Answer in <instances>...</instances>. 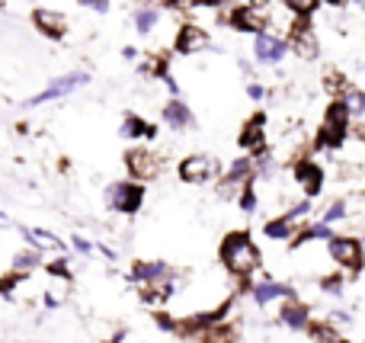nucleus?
I'll return each mask as SVG.
<instances>
[{"mask_svg":"<svg viewBox=\"0 0 365 343\" xmlns=\"http://www.w3.org/2000/svg\"><path fill=\"white\" fill-rule=\"evenodd\" d=\"M221 263H225L227 273L247 280V276H253L263 267V254H259V247L250 241V235L231 231V235L221 241Z\"/></svg>","mask_w":365,"mask_h":343,"instance_id":"nucleus-1","label":"nucleus"},{"mask_svg":"<svg viewBox=\"0 0 365 343\" xmlns=\"http://www.w3.org/2000/svg\"><path fill=\"white\" fill-rule=\"evenodd\" d=\"M349 122H353V116H349L346 103H343V100H334V103L327 106V116H324L321 145H324V148H340L343 141H346V135H349Z\"/></svg>","mask_w":365,"mask_h":343,"instance_id":"nucleus-2","label":"nucleus"},{"mask_svg":"<svg viewBox=\"0 0 365 343\" xmlns=\"http://www.w3.org/2000/svg\"><path fill=\"white\" fill-rule=\"evenodd\" d=\"M106 203H109V209L119 212V215H135V212L141 209V203H145V186H141L138 180L113 183L106 193Z\"/></svg>","mask_w":365,"mask_h":343,"instance_id":"nucleus-3","label":"nucleus"},{"mask_svg":"<svg viewBox=\"0 0 365 343\" xmlns=\"http://www.w3.org/2000/svg\"><path fill=\"white\" fill-rule=\"evenodd\" d=\"M327 254H330V260H334L340 270H359L362 260H365L362 241H356V237H349V235H334V237H330V241H327Z\"/></svg>","mask_w":365,"mask_h":343,"instance_id":"nucleus-4","label":"nucleus"},{"mask_svg":"<svg viewBox=\"0 0 365 343\" xmlns=\"http://www.w3.org/2000/svg\"><path fill=\"white\" fill-rule=\"evenodd\" d=\"M285 51H289V39L276 36V32L263 29L253 36V58H257V64L272 68V64H279L285 58Z\"/></svg>","mask_w":365,"mask_h":343,"instance_id":"nucleus-5","label":"nucleus"},{"mask_svg":"<svg viewBox=\"0 0 365 343\" xmlns=\"http://www.w3.org/2000/svg\"><path fill=\"white\" fill-rule=\"evenodd\" d=\"M83 83H90V74L87 71H71V74H61L55 77V81L48 83V87L42 90V93H36L29 100V106H42V103H51V100H61V96L74 93L77 87H83Z\"/></svg>","mask_w":365,"mask_h":343,"instance_id":"nucleus-6","label":"nucleus"},{"mask_svg":"<svg viewBox=\"0 0 365 343\" xmlns=\"http://www.w3.org/2000/svg\"><path fill=\"white\" fill-rule=\"evenodd\" d=\"M125 167L132 173V180H154L160 173V158L151 148H132L125 154Z\"/></svg>","mask_w":365,"mask_h":343,"instance_id":"nucleus-7","label":"nucleus"},{"mask_svg":"<svg viewBox=\"0 0 365 343\" xmlns=\"http://www.w3.org/2000/svg\"><path fill=\"white\" fill-rule=\"evenodd\" d=\"M218 173V164H215L212 154H192L180 164V180L182 183H208V180Z\"/></svg>","mask_w":365,"mask_h":343,"instance_id":"nucleus-8","label":"nucleus"},{"mask_svg":"<svg viewBox=\"0 0 365 343\" xmlns=\"http://www.w3.org/2000/svg\"><path fill=\"white\" fill-rule=\"evenodd\" d=\"M208 45H212V36H208V29H202L199 23H186V26H180L173 48H177L180 55H199V51H205Z\"/></svg>","mask_w":365,"mask_h":343,"instance_id":"nucleus-9","label":"nucleus"},{"mask_svg":"<svg viewBox=\"0 0 365 343\" xmlns=\"http://www.w3.org/2000/svg\"><path fill=\"white\" fill-rule=\"evenodd\" d=\"M231 26L237 32H263L266 29V4H247V6H237V10H231Z\"/></svg>","mask_w":365,"mask_h":343,"instance_id":"nucleus-10","label":"nucleus"},{"mask_svg":"<svg viewBox=\"0 0 365 343\" xmlns=\"http://www.w3.org/2000/svg\"><path fill=\"white\" fill-rule=\"evenodd\" d=\"M295 183L302 186V193L308 199L321 196V190H324V170H321V164H317V160H298V164H295Z\"/></svg>","mask_w":365,"mask_h":343,"instance_id":"nucleus-11","label":"nucleus"},{"mask_svg":"<svg viewBox=\"0 0 365 343\" xmlns=\"http://www.w3.org/2000/svg\"><path fill=\"white\" fill-rule=\"evenodd\" d=\"M32 23H36V29L42 32L45 39H64V32H68V19L58 10H48V6H38V10L32 13Z\"/></svg>","mask_w":365,"mask_h":343,"instance_id":"nucleus-12","label":"nucleus"},{"mask_svg":"<svg viewBox=\"0 0 365 343\" xmlns=\"http://www.w3.org/2000/svg\"><path fill=\"white\" fill-rule=\"evenodd\" d=\"M289 48L298 51L302 58H308V61H314L317 51H321V45H317V36H314V29H311V26L298 23V29L289 36Z\"/></svg>","mask_w":365,"mask_h":343,"instance_id":"nucleus-13","label":"nucleus"},{"mask_svg":"<svg viewBox=\"0 0 365 343\" xmlns=\"http://www.w3.org/2000/svg\"><path fill=\"white\" fill-rule=\"evenodd\" d=\"M167 276H170V267L164 260H145L138 267H132V282H138V286H158Z\"/></svg>","mask_w":365,"mask_h":343,"instance_id":"nucleus-14","label":"nucleus"},{"mask_svg":"<svg viewBox=\"0 0 365 343\" xmlns=\"http://www.w3.org/2000/svg\"><path fill=\"white\" fill-rule=\"evenodd\" d=\"M160 116H164V122L173 128V132H186V128H192V126H195V119H192V109H189L186 103L180 100V96H177V100H170V103H167V106H164V113H160Z\"/></svg>","mask_w":365,"mask_h":343,"instance_id":"nucleus-15","label":"nucleus"},{"mask_svg":"<svg viewBox=\"0 0 365 343\" xmlns=\"http://www.w3.org/2000/svg\"><path fill=\"white\" fill-rule=\"evenodd\" d=\"M279 321H282L285 327H292V331H308L311 327V312H308V305H302V302L285 299L282 312H279Z\"/></svg>","mask_w":365,"mask_h":343,"instance_id":"nucleus-16","label":"nucleus"},{"mask_svg":"<svg viewBox=\"0 0 365 343\" xmlns=\"http://www.w3.org/2000/svg\"><path fill=\"white\" fill-rule=\"evenodd\" d=\"M289 286H282V282H272V280H263V282H257L253 286V302H257L259 308L263 305H269V302H282V299H289Z\"/></svg>","mask_w":365,"mask_h":343,"instance_id":"nucleus-17","label":"nucleus"},{"mask_svg":"<svg viewBox=\"0 0 365 343\" xmlns=\"http://www.w3.org/2000/svg\"><path fill=\"white\" fill-rule=\"evenodd\" d=\"M240 148H247V151H259V148H266L263 116H253V119L244 126V132H240Z\"/></svg>","mask_w":365,"mask_h":343,"instance_id":"nucleus-18","label":"nucleus"},{"mask_svg":"<svg viewBox=\"0 0 365 343\" xmlns=\"http://www.w3.org/2000/svg\"><path fill=\"white\" fill-rule=\"evenodd\" d=\"M132 23H135V29H138L141 36H151V32L158 29V23H160V10L158 6H138V10L132 13Z\"/></svg>","mask_w":365,"mask_h":343,"instance_id":"nucleus-19","label":"nucleus"},{"mask_svg":"<svg viewBox=\"0 0 365 343\" xmlns=\"http://www.w3.org/2000/svg\"><path fill=\"white\" fill-rule=\"evenodd\" d=\"M119 135H122V138H154V135H158V128H154L151 122L138 119V116H125Z\"/></svg>","mask_w":365,"mask_h":343,"instance_id":"nucleus-20","label":"nucleus"},{"mask_svg":"<svg viewBox=\"0 0 365 343\" xmlns=\"http://www.w3.org/2000/svg\"><path fill=\"white\" fill-rule=\"evenodd\" d=\"M263 235L269 237V241H289V237L295 235V222H289L285 215H279V218H272V222H266Z\"/></svg>","mask_w":365,"mask_h":343,"instance_id":"nucleus-21","label":"nucleus"},{"mask_svg":"<svg viewBox=\"0 0 365 343\" xmlns=\"http://www.w3.org/2000/svg\"><path fill=\"white\" fill-rule=\"evenodd\" d=\"M19 231H23V237L36 250H55L58 247V237L48 235V231H42V228H19Z\"/></svg>","mask_w":365,"mask_h":343,"instance_id":"nucleus-22","label":"nucleus"},{"mask_svg":"<svg viewBox=\"0 0 365 343\" xmlns=\"http://www.w3.org/2000/svg\"><path fill=\"white\" fill-rule=\"evenodd\" d=\"M340 100L346 103V109H349V116H353V119H359V116L365 119V93H362V90H353V87H349L346 93L340 96Z\"/></svg>","mask_w":365,"mask_h":343,"instance_id":"nucleus-23","label":"nucleus"},{"mask_svg":"<svg viewBox=\"0 0 365 343\" xmlns=\"http://www.w3.org/2000/svg\"><path fill=\"white\" fill-rule=\"evenodd\" d=\"M330 237H334V228L327 222H317V225H308L298 241H330Z\"/></svg>","mask_w":365,"mask_h":343,"instance_id":"nucleus-24","label":"nucleus"},{"mask_svg":"<svg viewBox=\"0 0 365 343\" xmlns=\"http://www.w3.org/2000/svg\"><path fill=\"white\" fill-rule=\"evenodd\" d=\"M311 340H317V343H340L343 337L336 334V327L330 324H311Z\"/></svg>","mask_w":365,"mask_h":343,"instance_id":"nucleus-25","label":"nucleus"},{"mask_svg":"<svg viewBox=\"0 0 365 343\" xmlns=\"http://www.w3.org/2000/svg\"><path fill=\"white\" fill-rule=\"evenodd\" d=\"M346 209H349V203H346V199H334V203L327 205V212H324V222H327V225H334V222H343V218L349 215Z\"/></svg>","mask_w":365,"mask_h":343,"instance_id":"nucleus-26","label":"nucleus"},{"mask_svg":"<svg viewBox=\"0 0 365 343\" xmlns=\"http://www.w3.org/2000/svg\"><path fill=\"white\" fill-rule=\"evenodd\" d=\"M324 0H285V6H292V10L298 13V16H311V13L321 10Z\"/></svg>","mask_w":365,"mask_h":343,"instance_id":"nucleus-27","label":"nucleus"},{"mask_svg":"<svg viewBox=\"0 0 365 343\" xmlns=\"http://www.w3.org/2000/svg\"><path fill=\"white\" fill-rule=\"evenodd\" d=\"M38 263V250H23V254L13 257V267H16V273H26V270H32Z\"/></svg>","mask_w":365,"mask_h":343,"instance_id":"nucleus-28","label":"nucleus"},{"mask_svg":"<svg viewBox=\"0 0 365 343\" xmlns=\"http://www.w3.org/2000/svg\"><path fill=\"white\" fill-rule=\"evenodd\" d=\"M311 212H314V209H311V199H308V196H304V199H302V203H295V205H292V209H289V212H282V215H285V218H289V222H302V218H308V215H311Z\"/></svg>","mask_w":365,"mask_h":343,"instance_id":"nucleus-29","label":"nucleus"},{"mask_svg":"<svg viewBox=\"0 0 365 343\" xmlns=\"http://www.w3.org/2000/svg\"><path fill=\"white\" fill-rule=\"evenodd\" d=\"M324 87H327V93L334 96V100H340V96L349 90V87H346V81H343L340 74H334V71H330V74H327V83H324Z\"/></svg>","mask_w":365,"mask_h":343,"instance_id":"nucleus-30","label":"nucleus"},{"mask_svg":"<svg viewBox=\"0 0 365 343\" xmlns=\"http://www.w3.org/2000/svg\"><path fill=\"white\" fill-rule=\"evenodd\" d=\"M237 203H240V209H244V212H253V209H257V186L247 183L244 193L237 196Z\"/></svg>","mask_w":365,"mask_h":343,"instance_id":"nucleus-31","label":"nucleus"},{"mask_svg":"<svg viewBox=\"0 0 365 343\" xmlns=\"http://www.w3.org/2000/svg\"><path fill=\"white\" fill-rule=\"evenodd\" d=\"M247 96H250L253 103H263L266 100V87H263V83H257V81H250V83H247Z\"/></svg>","mask_w":365,"mask_h":343,"instance_id":"nucleus-32","label":"nucleus"},{"mask_svg":"<svg viewBox=\"0 0 365 343\" xmlns=\"http://www.w3.org/2000/svg\"><path fill=\"white\" fill-rule=\"evenodd\" d=\"M16 282H23V273H13V276H6V280H0V295H10Z\"/></svg>","mask_w":365,"mask_h":343,"instance_id":"nucleus-33","label":"nucleus"},{"mask_svg":"<svg viewBox=\"0 0 365 343\" xmlns=\"http://www.w3.org/2000/svg\"><path fill=\"white\" fill-rule=\"evenodd\" d=\"M48 273L51 276H68V260H64V257H58L55 263H48Z\"/></svg>","mask_w":365,"mask_h":343,"instance_id":"nucleus-34","label":"nucleus"},{"mask_svg":"<svg viewBox=\"0 0 365 343\" xmlns=\"http://www.w3.org/2000/svg\"><path fill=\"white\" fill-rule=\"evenodd\" d=\"M154 321H158V324L164 327V331H177V321H173L170 314H164V312H158V314H154Z\"/></svg>","mask_w":365,"mask_h":343,"instance_id":"nucleus-35","label":"nucleus"},{"mask_svg":"<svg viewBox=\"0 0 365 343\" xmlns=\"http://www.w3.org/2000/svg\"><path fill=\"white\" fill-rule=\"evenodd\" d=\"M83 6H90L93 13H106L109 10V0H81Z\"/></svg>","mask_w":365,"mask_h":343,"instance_id":"nucleus-36","label":"nucleus"},{"mask_svg":"<svg viewBox=\"0 0 365 343\" xmlns=\"http://www.w3.org/2000/svg\"><path fill=\"white\" fill-rule=\"evenodd\" d=\"M324 292H327V295H340L343 292V282L340 280H327V282H324Z\"/></svg>","mask_w":365,"mask_h":343,"instance_id":"nucleus-37","label":"nucleus"},{"mask_svg":"<svg viewBox=\"0 0 365 343\" xmlns=\"http://www.w3.org/2000/svg\"><path fill=\"white\" fill-rule=\"evenodd\" d=\"M330 324H349V314L346 312H330Z\"/></svg>","mask_w":365,"mask_h":343,"instance_id":"nucleus-38","label":"nucleus"},{"mask_svg":"<svg viewBox=\"0 0 365 343\" xmlns=\"http://www.w3.org/2000/svg\"><path fill=\"white\" fill-rule=\"evenodd\" d=\"M74 250H81V254H90V241H83V237H74Z\"/></svg>","mask_w":365,"mask_h":343,"instance_id":"nucleus-39","label":"nucleus"},{"mask_svg":"<svg viewBox=\"0 0 365 343\" xmlns=\"http://www.w3.org/2000/svg\"><path fill=\"white\" fill-rule=\"evenodd\" d=\"M122 58H125V61H135V58H138V48H135V45H125V48H122Z\"/></svg>","mask_w":365,"mask_h":343,"instance_id":"nucleus-40","label":"nucleus"},{"mask_svg":"<svg viewBox=\"0 0 365 343\" xmlns=\"http://www.w3.org/2000/svg\"><path fill=\"white\" fill-rule=\"evenodd\" d=\"M100 254L106 257V260H115V250H113V247H106V244H100Z\"/></svg>","mask_w":365,"mask_h":343,"instance_id":"nucleus-41","label":"nucleus"},{"mask_svg":"<svg viewBox=\"0 0 365 343\" xmlns=\"http://www.w3.org/2000/svg\"><path fill=\"white\" fill-rule=\"evenodd\" d=\"M324 4H330V6H343L346 0H324Z\"/></svg>","mask_w":365,"mask_h":343,"instance_id":"nucleus-42","label":"nucleus"},{"mask_svg":"<svg viewBox=\"0 0 365 343\" xmlns=\"http://www.w3.org/2000/svg\"><path fill=\"white\" fill-rule=\"evenodd\" d=\"M247 4H263V0H247Z\"/></svg>","mask_w":365,"mask_h":343,"instance_id":"nucleus-43","label":"nucleus"},{"mask_svg":"<svg viewBox=\"0 0 365 343\" xmlns=\"http://www.w3.org/2000/svg\"><path fill=\"white\" fill-rule=\"evenodd\" d=\"M0 225H4V212H0Z\"/></svg>","mask_w":365,"mask_h":343,"instance_id":"nucleus-44","label":"nucleus"},{"mask_svg":"<svg viewBox=\"0 0 365 343\" xmlns=\"http://www.w3.org/2000/svg\"><path fill=\"white\" fill-rule=\"evenodd\" d=\"M362 343H365V340H362Z\"/></svg>","mask_w":365,"mask_h":343,"instance_id":"nucleus-45","label":"nucleus"}]
</instances>
